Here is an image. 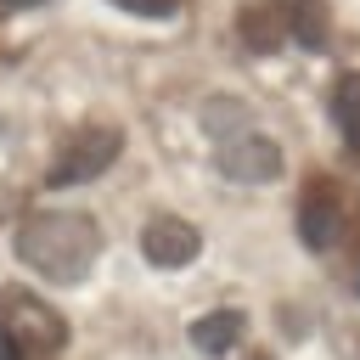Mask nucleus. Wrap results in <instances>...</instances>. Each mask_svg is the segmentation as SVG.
I'll list each match as a JSON object with an SVG mask.
<instances>
[{"label":"nucleus","mask_w":360,"mask_h":360,"mask_svg":"<svg viewBox=\"0 0 360 360\" xmlns=\"http://www.w3.org/2000/svg\"><path fill=\"white\" fill-rule=\"evenodd\" d=\"M11 248H17V259H22L34 276L73 287V281H84L90 264L101 259V231H96V219L79 214V208H34V214H22Z\"/></svg>","instance_id":"1"},{"label":"nucleus","mask_w":360,"mask_h":360,"mask_svg":"<svg viewBox=\"0 0 360 360\" xmlns=\"http://www.w3.org/2000/svg\"><path fill=\"white\" fill-rule=\"evenodd\" d=\"M0 338H11L22 354H56L68 343V321L39 298V292H0Z\"/></svg>","instance_id":"2"},{"label":"nucleus","mask_w":360,"mask_h":360,"mask_svg":"<svg viewBox=\"0 0 360 360\" xmlns=\"http://www.w3.org/2000/svg\"><path fill=\"white\" fill-rule=\"evenodd\" d=\"M118 152H124V135L112 124H84L62 141V152L51 163V186H84L96 174H107L118 163Z\"/></svg>","instance_id":"3"},{"label":"nucleus","mask_w":360,"mask_h":360,"mask_svg":"<svg viewBox=\"0 0 360 360\" xmlns=\"http://www.w3.org/2000/svg\"><path fill=\"white\" fill-rule=\"evenodd\" d=\"M219 174L236 186H270L281 174V146L259 129H242V135L219 141Z\"/></svg>","instance_id":"4"},{"label":"nucleus","mask_w":360,"mask_h":360,"mask_svg":"<svg viewBox=\"0 0 360 360\" xmlns=\"http://www.w3.org/2000/svg\"><path fill=\"white\" fill-rule=\"evenodd\" d=\"M141 253H146V264H158V270H186V264L202 253V231H197L191 219H180V214H152V219L141 225Z\"/></svg>","instance_id":"5"},{"label":"nucleus","mask_w":360,"mask_h":360,"mask_svg":"<svg viewBox=\"0 0 360 360\" xmlns=\"http://www.w3.org/2000/svg\"><path fill=\"white\" fill-rule=\"evenodd\" d=\"M298 236H304L309 253L338 248V236H343V197H338L332 180H309L304 186V197H298Z\"/></svg>","instance_id":"6"},{"label":"nucleus","mask_w":360,"mask_h":360,"mask_svg":"<svg viewBox=\"0 0 360 360\" xmlns=\"http://www.w3.org/2000/svg\"><path fill=\"white\" fill-rule=\"evenodd\" d=\"M242 338H248V315H242V309H208V315L191 321V343H197L202 354H214V360L231 354Z\"/></svg>","instance_id":"7"},{"label":"nucleus","mask_w":360,"mask_h":360,"mask_svg":"<svg viewBox=\"0 0 360 360\" xmlns=\"http://www.w3.org/2000/svg\"><path fill=\"white\" fill-rule=\"evenodd\" d=\"M236 34H242V45L248 51H276L281 39H287V11L281 6H248L242 17H236Z\"/></svg>","instance_id":"8"},{"label":"nucleus","mask_w":360,"mask_h":360,"mask_svg":"<svg viewBox=\"0 0 360 360\" xmlns=\"http://www.w3.org/2000/svg\"><path fill=\"white\" fill-rule=\"evenodd\" d=\"M332 118H338V135H343L349 158H360V73H338V84H332Z\"/></svg>","instance_id":"9"},{"label":"nucleus","mask_w":360,"mask_h":360,"mask_svg":"<svg viewBox=\"0 0 360 360\" xmlns=\"http://www.w3.org/2000/svg\"><path fill=\"white\" fill-rule=\"evenodd\" d=\"M202 129H208L214 141L242 135V129H248V101H242V96H208V101H202Z\"/></svg>","instance_id":"10"},{"label":"nucleus","mask_w":360,"mask_h":360,"mask_svg":"<svg viewBox=\"0 0 360 360\" xmlns=\"http://www.w3.org/2000/svg\"><path fill=\"white\" fill-rule=\"evenodd\" d=\"M287 28H292L304 45H326V6H321V0H292Z\"/></svg>","instance_id":"11"},{"label":"nucleus","mask_w":360,"mask_h":360,"mask_svg":"<svg viewBox=\"0 0 360 360\" xmlns=\"http://www.w3.org/2000/svg\"><path fill=\"white\" fill-rule=\"evenodd\" d=\"M112 6L129 17H174L180 11V0H112Z\"/></svg>","instance_id":"12"},{"label":"nucleus","mask_w":360,"mask_h":360,"mask_svg":"<svg viewBox=\"0 0 360 360\" xmlns=\"http://www.w3.org/2000/svg\"><path fill=\"white\" fill-rule=\"evenodd\" d=\"M0 6H11V11H17V6H39V0H0Z\"/></svg>","instance_id":"13"}]
</instances>
